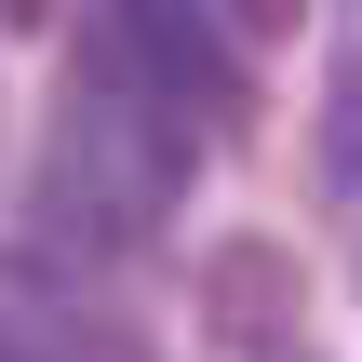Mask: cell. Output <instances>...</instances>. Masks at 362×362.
<instances>
[{
    "label": "cell",
    "mask_w": 362,
    "mask_h": 362,
    "mask_svg": "<svg viewBox=\"0 0 362 362\" xmlns=\"http://www.w3.org/2000/svg\"><path fill=\"white\" fill-rule=\"evenodd\" d=\"M107 13H121V40H134L148 94H202V107H242V67H228V40H215V13H202V0H107Z\"/></svg>",
    "instance_id": "1"
},
{
    "label": "cell",
    "mask_w": 362,
    "mask_h": 362,
    "mask_svg": "<svg viewBox=\"0 0 362 362\" xmlns=\"http://www.w3.org/2000/svg\"><path fill=\"white\" fill-rule=\"evenodd\" d=\"M202 309H215V336L269 349V336L296 322V255H269V242H228V255L202 269Z\"/></svg>",
    "instance_id": "2"
},
{
    "label": "cell",
    "mask_w": 362,
    "mask_h": 362,
    "mask_svg": "<svg viewBox=\"0 0 362 362\" xmlns=\"http://www.w3.org/2000/svg\"><path fill=\"white\" fill-rule=\"evenodd\" d=\"M322 175L362 202V40H336V81H322Z\"/></svg>",
    "instance_id": "3"
},
{
    "label": "cell",
    "mask_w": 362,
    "mask_h": 362,
    "mask_svg": "<svg viewBox=\"0 0 362 362\" xmlns=\"http://www.w3.org/2000/svg\"><path fill=\"white\" fill-rule=\"evenodd\" d=\"M215 13H228V27H255V40H269V27H296V0H215Z\"/></svg>",
    "instance_id": "4"
}]
</instances>
